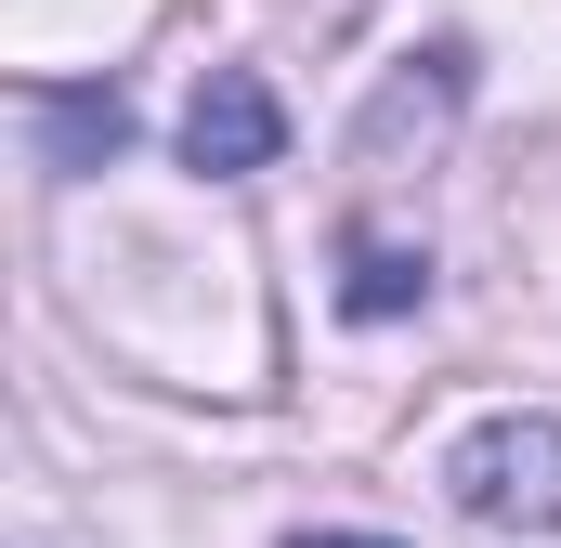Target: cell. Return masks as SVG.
Returning <instances> with one entry per match:
<instances>
[{
    "label": "cell",
    "mask_w": 561,
    "mask_h": 548,
    "mask_svg": "<svg viewBox=\"0 0 561 548\" xmlns=\"http://www.w3.org/2000/svg\"><path fill=\"white\" fill-rule=\"evenodd\" d=\"M39 132H53V157H118V144H131V105H118V92H66Z\"/></svg>",
    "instance_id": "obj_4"
},
{
    "label": "cell",
    "mask_w": 561,
    "mask_h": 548,
    "mask_svg": "<svg viewBox=\"0 0 561 548\" xmlns=\"http://www.w3.org/2000/svg\"><path fill=\"white\" fill-rule=\"evenodd\" d=\"M300 548H353V536H300Z\"/></svg>",
    "instance_id": "obj_5"
},
{
    "label": "cell",
    "mask_w": 561,
    "mask_h": 548,
    "mask_svg": "<svg viewBox=\"0 0 561 548\" xmlns=\"http://www.w3.org/2000/svg\"><path fill=\"white\" fill-rule=\"evenodd\" d=\"M444 483H457L470 523H536V536H561V418H483L444 457Z\"/></svg>",
    "instance_id": "obj_1"
},
{
    "label": "cell",
    "mask_w": 561,
    "mask_h": 548,
    "mask_svg": "<svg viewBox=\"0 0 561 548\" xmlns=\"http://www.w3.org/2000/svg\"><path fill=\"white\" fill-rule=\"evenodd\" d=\"M419 287H431V249L353 236V262H340V300H353V313H419Z\"/></svg>",
    "instance_id": "obj_3"
},
{
    "label": "cell",
    "mask_w": 561,
    "mask_h": 548,
    "mask_svg": "<svg viewBox=\"0 0 561 548\" xmlns=\"http://www.w3.org/2000/svg\"><path fill=\"white\" fill-rule=\"evenodd\" d=\"M275 144H287L275 92H262L249 66H209V92L183 105V157H196L209 183H249V170H275Z\"/></svg>",
    "instance_id": "obj_2"
}]
</instances>
